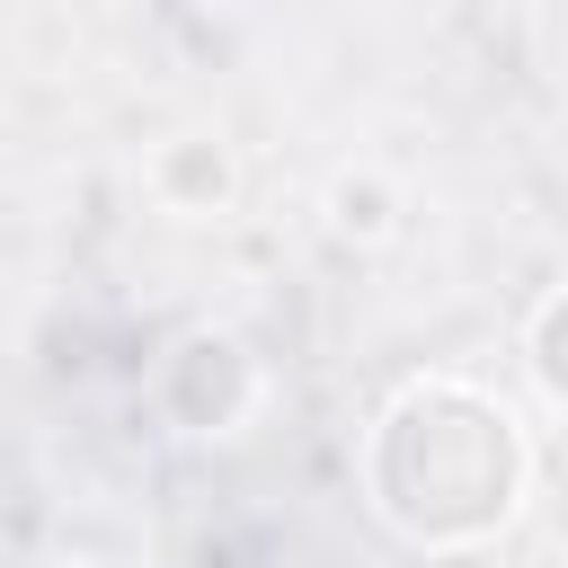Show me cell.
Wrapping results in <instances>:
<instances>
[{"mask_svg":"<svg viewBox=\"0 0 568 568\" xmlns=\"http://www.w3.org/2000/svg\"><path fill=\"white\" fill-rule=\"evenodd\" d=\"M532 488L524 417L470 373H417L364 435V497L417 550H488Z\"/></svg>","mask_w":568,"mask_h":568,"instance_id":"6da1fadb","label":"cell"},{"mask_svg":"<svg viewBox=\"0 0 568 568\" xmlns=\"http://www.w3.org/2000/svg\"><path fill=\"white\" fill-rule=\"evenodd\" d=\"M257 399H266V373L231 328H186L151 364V408L169 417V435H240Z\"/></svg>","mask_w":568,"mask_h":568,"instance_id":"7a4b0ae2","label":"cell"},{"mask_svg":"<svg viewBox=\"0 0 568 568\" xmlns=\"http://www.w3.org/2000/svg\"><path fill=\"white\" fill-rule=\"evenodd\" d=\"M151 195H160L169 213H222V204L240 195L231 142H222V133H169V142L151 151Z\"/></svg>","mask_w":568,"mask_h":568,"instance_id":"3957f363","label":"cell"},{"mask_svg":"<svg viewBox=\"0 0 568 568\" xmlns=\"http://www.w3.org/2000/svg\"><path fill=\"white\" fill-rule=\"evenodd\" d=\"M399 186L382 178V169H337L328 178V231L337 240H355V248H382L390 231H399Z\"/></svg>","mask_w":568,"mask_h":568,"instance_id":"277c9868","label":"cell"},{"mask_svg":"<svg viewBox=\"0 0 568 568\" xmlns=\"http://www.w3.org/2000/svg\"><path fill=\"white\" fill-rule=\"evenodd\" d=\"M524 364H532V390L550 399V417H568V293H550L524 328Z\"/></svg>","mask_w":568,"mask_h":568,"instance_id":"5b68a950","label":"cell"},{"mask_svg":"<svg viewBox=\"0 0 568 568\" xmlns=\"http://www.w3.org/2000/svg\"><path fill=\"white\" fill-rule=\"evenodd\" d=\"M36 568H89V559H36Z\"/></svg>","mask_w":568,"mask_h":568,"instance_id":"8992f818","label":"cell"}]
</instances>
